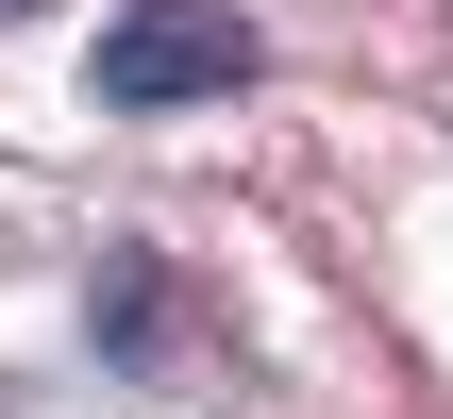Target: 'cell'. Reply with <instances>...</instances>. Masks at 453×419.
I'll list each match as a JSON object with an SVG mask.
<instances>
[{
	"mask_svg": "<svg viewBox=\"0 0 453 419\" xmlns=\"http://www.w3.org/2000/svg\"><path fill=\"white\" fill-rule=\"evenodd\" d=\"M101 369H134V386L168 369V252H151V235L101 252Z\"/></svg>",
	"mask_w": 453,
	"mask_h": 419,
	"instance_id": "cell-2",
	"label": "cell"
},
{
	"mask_svg": "<svg viewBox=\"0 0 453 419\" xmlns=\"http://www.w3.org/2000/svg\"><path fill=\"white\" fill-rule=\"evenodd\" d=\"M219 84H252V17L235 0H118V34H101V101L118 118H168V101H219Z\"/></svg>",
	"mask_w": 453,
	"mask_h": 419,
	"instance_id": "cell-1",
	"label": "cell"
}]
</instances>
